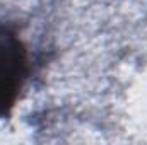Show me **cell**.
I'll list each match as a JSON object with an SVG mask.
<instances>
[{"instance_id":"6da1fadb","label":"cell","mask_w":147,"mask_h":145,"mask_svg":"<svg viewBox=\"0 0 147 145\" xmlns=\"http://www.w3.org/2000/svg\"><path fill=\"white\" fill-rule=\"evenodd\" d=\"M28 58L14 31L0 26V118L9 113L26 82Z\"/></svg>"}]
</instances>
